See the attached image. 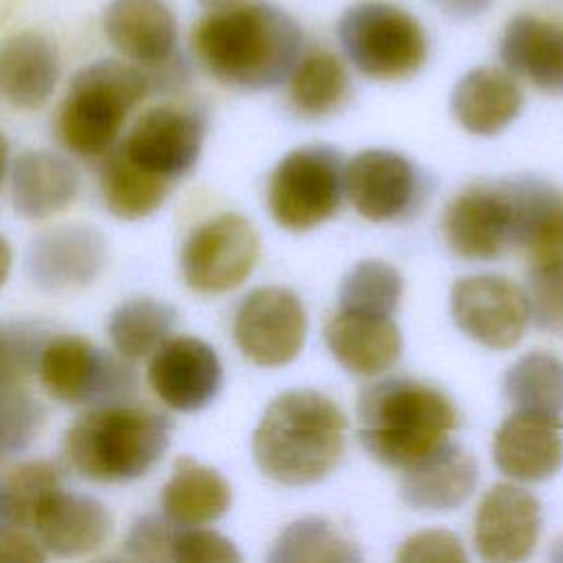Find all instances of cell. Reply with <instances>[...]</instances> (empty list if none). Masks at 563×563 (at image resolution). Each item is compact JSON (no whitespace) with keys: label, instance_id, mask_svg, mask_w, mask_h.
Instances as JSON below:
<instances>
[{"label":"cell","instance_id":"obj_1","mask_svg":"<svg viewBox=\"0 0 563 563\" xmlns=\"http://www.w3.org/2000/svg\"><path fill=\"white\" fill-rule=\"evenodd\" d=\"M301 42L292 15L251 0L209 9L191 31V48L200 66L220 84L242 90L284 84L301 55Z\"/></svg>","mask_w":563,"mask_h":563},{"label":"cell","instance_id":"obj_2","mask_svg":"<svg viewBox=\"0 0 563 563\" xmlns=\"http://www.w3.org/2000/svg\"><path fill=\"white\" fill-rule=\"evenodd\" d=\"M345 427L343 411L321 391H284L271 400L253 433L255 464L279 484H314L336 468Z\"/></svg>","mask_w":563,"mask_h":563},{"label":"cell","instance_id":"obj_3","mask_svg":"<svg viewBox=\"0 0 563 563\" xmlns=\"http://www.w3.org/2000/svg\"><path fill=\"white\" fill-rule=\"evenodd\" d=\"M172 420L154 409L101 402L64 433V457L84 479L125 484L150 473L169 449Z\"/></svg>","mask_w":563,"mask_h":563},{"label":"cell","instance_id":"obj_4","mask_svg":"<svg viewBox=\"0 0 563 563\" xmlns=\"http://www.w3.org/2000/svg\"><path fill=\"white\" fill-rule=\"evenodd\" d=\"M358 440L380 464L405 468L457 427L451 398L413 378H383L363 389L356 405Z\"/></svg>","mask_w":563,"mask_h":563},{"label":"cell","instance_id":"obj_5","mask_svg":"<svg viewBox=\"0 0 563 563\" xmlns=\"http://www.w3.org/2000/svg\"><path fill=\"white\" fill-rule=\"evenodd\" d=\"M150 92L145 68L112 57L90 62L70 79L57 110L55 134L77 156H106L117 145L128 114Z\"/></svg>","mask_w":563,"mask_h":563},{"label":"cell","instance_id":"obj_6","mask_svg":"<svg viewBox=\"0 0 563 563\" xmlns=\"http://www.w3.org/2000/svg\"><path fill=\"white\" fill-rule=\"evenodd\" d=\"M336 37L352 66L380 81L405 79L427 59L420 22L405 9L380 0L347 7L339 18Z\"/></svg>","mask_w":563,"mask_h":563},{"label":"cell","instance_id":"obj_7","mask_svg":"<svg viewBox=\"0 0 563 563\" xmlns=\"http://www.w3.org/2000/svg\"><path fill=\"white\" fill-rule=\"evenodd\" d=\"M343 189L341 154L332 145H301L288 152L268 178V213L288 231H308L339 211Z\"/></svg>","mask_w":563,"mask_h":563},{"label":"cell","instance_id":"obj_8","mask_svg":"<svg viewBox=\"0 0 563 563\" xmlns=\"http://www.w3.org/2000/svg\"><path fill=\"white\" fill-rule=\"evenodd\" d=\"M37 378L44 391L66 405H101L134 389V372L79 334L48 336L40 352Z\"/></svg>","mask_w":563,"mask_h":563},{"label":"cell","instance_id":"obj_9","mask_svg":"<svg viewBox=\"0 0 563 563\" xmlns=\"http://www.w3.org/2000/svg\"><path fill=\"white\" fill-rule=\"evenodd\" d=\"M257 257V231L244 216L227 211L191 231L180 251V273L191 290L218 295L238 288L253 273Z\"/></svg>","mask_w":563,"mask_h":563},{"label":"cell","instance_id":"obj_10","mask_svg":"<svg viewBox=\"0 0 563 563\" xmlns=\"http://www.w3.org/2000/svg\"><path fill=\"white\" fill-rule=\"evenodd\" d=\"M202 141L200 112L165 103L143 112L117 147L145 174L176 185L198 163Z\"/></svg>","mask_w":563,"mask_h":563},{"label":"cell","instance_id":"obj_11","mask_svg":"<svg viewBox=\"0 0 563 563\" xmlns=\"http://www.w3.org/2000/svg\"><path fill=\"white\" fill-rule=\"evenodd\" d=\"M306 328V310L295 292L282 286H262L238 306L233 339L251 363L279 367L301 352Z\"/></svg>","mask_w":563,"mask_h":563},{"label":"cell","instance_id":"obj_12","mask_svg":"<svg viewBox=\"0 0 563 563\" xmlns=\"http://www.w3.org/2000/svg\"><path fill=\"white\" fill-rule=\"evenodd\" d=\"M451 314L457 328L490 350L517 345L530 308L526 290L499 275H468L453 284Z\"/></svg>","mask_w":563,"mask_h":563},{"label":"cell","instance_id":"obj_13","mask_svg":"<svg viewBox=\"0 0 563 563\" xmlns=\"http://www.w3.org/2000/svg\"><path fill=\"white\" fill-rule=\"evenodd\" d=\"M442 233L453 253L493 260L512 246V200L506 180L471 185L446 207Z\"/></svg>","mask_w":563,"mask_h":563},{"label":"cell","instance_id":"obj_14","mask_svg":"<svg viewBox=\"0 0 563 563\" xmlns=\"http://www.w3.org/2000/svg\"><path fill=\"white\" fill-rule=\"evenodd\" d=\"M541 532V504L517 484H495L479 501L473 523L477 554L490 563H515L532 554Z\"/></svg>","mask_w":563,"mask_h":563},{"label":"cell","instance_id":"obj_15","mask_svg":"<svg viewBox=\"0 0 563 563\" xmlns=\"http://www.w3.org/2000/svg\"><path fill=\"white\" fill-rule=\"evenodd\" d=\"M106 266V238L88 224H62L42 231L29 244V279L48 292L92 284Z\"/></svg>","mask_w":563,"mask_h":563},{"label":"cell","instance_id":"obj_16","mask_svg":"<svg viewBox=\"0 0 563 563\" xmlns=\"http://www.w3.org/2000/svg\"><path fill=\"white\" fill-rule=\"evenodd\" d=\"M147 383L169 409L191 413L218 396L222 363L202 339L174 336L152 354Z\"/></svg>","mask_w":563,"mask_h":563},{"label":"cell","instance_id":"obj_17","mask_svg":"<svg viewBox=\"0 0 563 563\" xmlns=\"http://www.w3.org/2000/svg\"><path fill=\"white\" fill-rule=\"evenodd\" d=\"M345 194L363 218L387 222L405 216L416 205L420 176L402 154L365 150L345 167Z\"/></svg>","mask_w":563,"mask_h":563},{"label":"cell","instance_id":"obj_18","mask_svg":"<svg viewBox=\"0 0 563 563\" xmlns=\"http://www.w3.org/2000/svg\"><path fill=\"white\" fill-rule=\"evenodd\" d=\"M31 528L46 554L81 556L108 541L112 515L99 499L68 493L59 484L40 499Z\"/></svg>","mask_w":563,"mask_h":563},{"label":"cell","instance_id":"obj_19","mask_svg":"<svg viewBox=\"0 0 563 563\" xmlns=\"http://www.w3.org/2000/svg\"><path fill=\"white\" fill-rule=\"evenodd\" d=\"M103 33L123 59L145 70L178 57L176 15L165 0H110Z\"/></svg>","mask_w":563,"mask_h":563},{"label":"cell","instance_id":"obj_20","mask_svg":"<svg viewBox=\"0 0 563 563\" xmlns=\"http://www.w3.org/2000/svg\"><path fill=\"white\" fill-rule=\"evenodd\" d=\"M495 466L517 482H543L563 464L561 416L519 411L510 413L493 440Z\"/></svg>","mask_w":563,"mask_h":563},{"label":"cell","instance_id":"obj_21","mask_svg":"<svg viewBox=\"0 0 563 563\" xmlns=\"http://www.w3.org/2000/svg\"><path fill=\"white\" fill-rule=\"evenodd\" d=\"M477 486V462L457 444L442 442L405 466L400 497L422 512L460 508Z\"/></svg>","mask_w":563,"mask_h":563},{"label":"cell","instance_id":"obj_22","mask_svg":"<svg viewBox=\"0 0 563 563\" xmlns=\"http://www.w3.org/2000/svg\"><path fill=\"white\" fill-rule=\"evenodd\" d=\"M499 57L510 75L528 79L545 95H563V26L530 13L515 15L499 40Z\"/></svg>","mask_w":563,"mask_h":563},{"label":"cell","instance_id":"obj_23","mask_svg":"<svg viewBox=\"0 0 563 563\" xmlns=\"http://www.w3.org/2000/svg\"><path fill=\"white\" fill-rule=\"evenodd\" d=\"M512 200V244L530 264L563 260V191L543 178L506 180Z\"/></svg>","mask_w":563,"mask_h":563},{"label":"cell","instance_id":"obj_24","mask_svg":"<svg viewBox=\"0 0 563 563\" xmlns=\"http://www.w3.org/2000/svg\"><path fill=\"white\" fill-rule=\"evenodd\" d=\"M325 343L341 367L376 376L400 358L402 336L391 317L336 310L325 325Z\"/></svg>","mask_w":563,"mask_h":563},{"label":"cell","instance_id":"obj_25","mask_svg":"<svg viewBox=\"0 0 563 563\" xmlns=\"http://www.w3.org/2000/svg\"><path fill=\"white\" fill-rule=\"evenodd\" d=\"M79 194L75 165L48 150H26L11 167V202L26 220H46L64 211Z\"/></svg>","mask_w":563,"mask_h":563},{"label":"cell","instance_id":"obj_26","mask_svg":"<svg viewBox=\"0 0 563 563\" xmlns=\"http://www.w3.org/2000/svg\"><path fill=\"white\" fill-rule=\"evenodd\" d=\"M59 79L55 44L35 31L11 35L0 48V90L9 103L22 110L44 106Z\"/></svg>","mask_w":563,"mask_h":563},{"label":"cell","instance_id":"obj_27","mask_svg":"<svg viewBox=\"0 0 563 563\" xmlns=\"http://www.w3.org/2000/svg\"><path fill=\"white\" fill-rule=\"evenodd\" d=\"M523 108L517 79L501 68L479 66L468 70L453 88L451 110L457 123L482 136L501 132Z\"/></svg>","mask_w":563,"mask_h":563},{"label":"cell","instance_id":"obj_28","mask_svg":"<svg viewBox=\"0 0 563 563\" xmlns=\"http://www.w3.org/2000/svg\"><path fill=\"white\" fill-rule=\"evenodd\" d=\"M231 506L229 482L211 466L196 462L194 457H178L172 477L161 490L163 515L180 526H207L224 517Z\"/></svg>","mask_w":563,"mask_h":563},{"label":"cell","instance_id":"obj_29","mask_svg":"<svg viewBox=\"0 0 563 563\" xmlns=\"http://www.w3.org/2000/svg\"><path fill=\"white\" fill-rule=\"evenodd\" d=\"M350 95V77L343 62L323 48L297 59L288 75V101L306 119H321L336 112Z\"/></svg>","mask_w":563,"mask_h":563},{"label":"cell","instance_id":"obj_30","mask_svg":"<svg viewBox=\"0 0 563 563\" xmlns=\"http://www.w3.org/2000/svg\"><path fill=\"white\" fill-rule=\"evenodd\" d=\"M101 200L119 220H143L158 211L174 185L145 174L119 147L108 152L99 176Z\"/></svg>","mask_w":563,"mask_h":563},{"label":"cell","instance_id":"obj_31","mask_svg":"<svg viewBox=\"0 0 563 563\" xmlns=\"http://www.w3.org/2000/svg\"><path fill=\"white\" fill-rule=\"evenodd\" d=\"M176 308L154 297H132L121 301L108 319L112 347L125 361L152 356L176 325Z\"/></svg>","mask_w":563,"mask_h":563},{"label":"cell","instance_id":"obj_32","mask_svg":"<svg viewBox=\"0 0 563 563\" xmlns=\"http://www.w3.org/2000/svg\"><path fill=\"white\" fill-rule=\"evenodd\" d=\"M506 398L519 411L561 416L563 361L550 352H528L504 376Z\"/></svg>","mask_w":563,"mask_h":563},{"label":"cell","instance_id":"obj_33","mask_svg":"<svg viewBox=\"0 0 563 563\" xmlns=\"http://www.w3.org/2000/svg\"><path fill=\"white\" fill-rule=\"evenodd\" d=\"M361 552L330 521L306 517L290 523L273 543L268 561L306 563V561H358Z\"/></svg>","mask_w":563,"mask_h":563},{"label":"cell","instance_id":"obj_34","mask_svg":"<svg viewBox=\"0 0 563 563\" xmlns=\"http://www.w3.org/2000/svg\"><path fill=\"white\" fill-rule=\"evenodd\" d=\"M402 295V277L387 262H358L339 290V310L391 317Z\"/></svg>","mask_w":563,"mask_h":563},{"label":"cell","instance_id":"obj_35","mask_svg":"<svg viewBox=\"0 0 563 563\" xmlns=\"http://www.w3.org/2000/svg\"><path fill=\"white\" fill-rule=\"evenodd\" d=\"M48 332L31 321H0V387H20L35 369Z\"/></svg>","mask_w":563,"mask_h":563},{"label":"cell","instance_id":"obj_36","mask_svg":"<svg viewBox=\"0 0 563 563\" xmlns=\"http://www.w3.org/2000/svg\"><path fill=\"white\" fill-rule=\"evenodd\" d=\"M44 424L42 405L20 387H0V460L29 449Z\"/></svg>","mask_w":563,"mask_h":563},{"label":"cell","instance_id":"obj_37","mask_svg":"<svg viewBox=\"0 0 563 563\" xmlns=\"http://www.w3.org/2000/svg\"><path fill=\"white\" fill-rule=\"evenodd\" d=\"M526 297L537 328L563 334V260L530 264Z\"/></svg>","mask_w":563,"mask_h":563},{"label":"cell","instance_id":"obj_38","mask_svg":"<svg viewBox=\"0 0 563 563\" xmlns=\"http://www.w3.org/2000/svg\"><path fill=\"white\" fill-rule=\"evenodd\" d=\"M7 486L13 501V521L20 528H31L33 512L40 499L59 486V471L55 464L33 460L15 466L7 477Z\"/></svg>","mask_w":563,"mask_h":563},{"label":"cell","instance_id":"obj_39","mask_svg":"<svg viewBox=\"0 0 563 563\" xmlns=\"http://www.w3.org/2000/svg\"><path fill=\"white\" fill-rule=\"evenodd\" d=\"M242 556L233 541L227 537L205 530L202 526L180 528L176 526L172 539L169 561L178 563H238Z\"/></svg>","mask_w":563,"mask_h":563},{"label":"cell","instance_id":"obj_40","mask_svg":"<svg viewBox=\"0 0 563 563\" xmlns=\"http://www.w3.org/2000/svg\"><path fill=\"white\" fill-rule=\"evenodd\" d=\"M174 532L176 523H172L165 515H145L130 526L123 545L125 552L139 561H169Z\"/></svg>","mask_w":563,"mask_h":563},{"label":"cell","instance_id":"obj_41","mask_svg":"<svg viewBox=\"0 0 563 563\" xmlns=\"http://www.w3.org/2000/svg\"><path fill=\"white\" fill-rule=\"evenodd\" d=\"M402 563H418V561H466V552L462 550L460 539L449 530H422L411 534L400 552L396 554Z\"/></svg>","mask_w":563,"mask_h":563},{"label":"cell","instance_id":"obj_42","mask_svg":"<svg viewBox=\"0 0 563 563\" xmlns=\"http://www.w3.org/2000/svg\"><path fill=\"white\" fill-rule=\"evenodd\" d=\"M46 550L20 526H0V563H42L46 561Z\"/></svg>","mask_w":563,"mask_h":563},{"label":"cell","instance_id":"obj_43","mask_svg":"<svg viewBox=\"0 0 563 563\" xmlns=\"http://www.w3.org/2000/svg\"><path fill=\"white\" fill-rule=\"evenodd\" d=\"M444 15L453 20H473L486 13L493 0H431Z\"/></svg>","mask_w":563,"mask_h":563},{"label":"cell","instance_id":"obj_44","mask_svg":"<svg viewBox=\"0 0 563 563\" xmlns=\"http://www.w3.org/2000/svg\"><path fill=\"white\" fill-rule=\"evenodd\" d=\"M0 526H15L13 501H11V493L4 477H0Z\"/></svg>","mask_w":563,"mask_h":563},{"label":"cell","instance_id":"obj_45","mask_svg":"<svg viewBox=\"0 0 563 563\" xmlns=\"http://www.w3.org/2000/svg\"><path fill=\"white\" fill-rule=\"evenodd\" d=\"M11 264H13V251L11 244L7 242L4 235H0V288L4 286L9 273H11Z\"/></svg>","mask_w":563,"mask_h":563},{"label":"cell","instance_id":"obj_46","mask_svg":"<svg viewBox=\"0 0 563 563\" xmlns=\"http://www.w3.org/2000/svg\"><path fill=\"white\" fill-rule=\"evenodd\" d=\"M7 165H9V141H7V136L0 132V183H2V178H4Z\"/></svg>","mask_w":563,"mask_h":563},{"label":"cell","instance_id":"obj_47","mask_svg":"<svg viewBox=\"0 0 563 563\" xmlns=\"http://www.w3.org/2000/svg\"><path fill=\"white\" fill-rule=\"evenodd\" d=\"M238 2H244V0H198V4H200V7H205L207 11H209V9L229 7V4H238Z\"/></svg>","mask_w":563,"mask_h":563}]
</instances>
